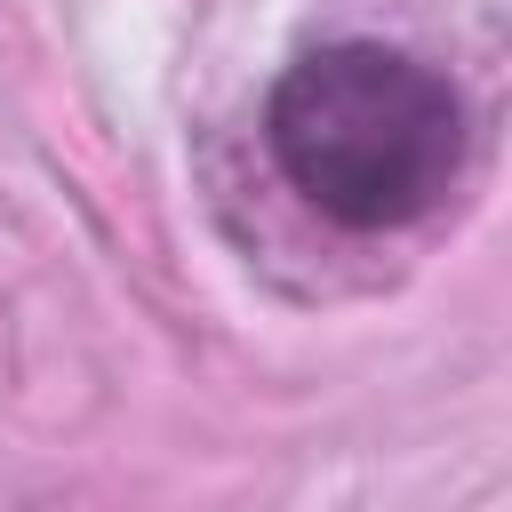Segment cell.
I'll list each match as a JSON object with an SVG mask.
<instances>
[{"mask_svg": "<svg viewBox=\"0 0 512 512\" xmlns=\"http://www.w3.org/2000/svg\"><path fill=\"white\" fill-rule=\"evenodd\" d=\"M264 152L328 224L400 232L448 208L472 152V112L440 64L384 40H328L272 80Z\"/></svg>", "mask_w": 512, "mask_h": 512, "instance_id": "obj_1", "label": "cell"}]
</instances>
